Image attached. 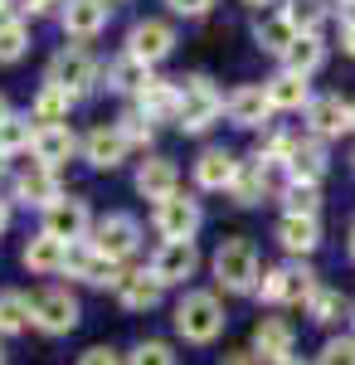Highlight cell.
<instances>
[{"mask_svg": "<svg viewBox=\"0 0 355 365\" xmlns=\"http://www.w3.org/2000/svg\"><path fill=\"white\" fill-rule=\"evenodd\" d=\"M219 117H224V98L219 88L195 73V78H180V108H175V127L180 132H210Z\"/></svg>", "mask_w": 355, "mask_h": 365, "instance_id": "obj_1", "label": "cell"}, {"mask_svg": "<svg viewBox=\"0 0 355 365\" xmlns=\"http://www.w3.org/2000/svg\"><path fill=\"white\" fill-rule=\"evenodd\" d=\"M175 331L190 346H210L224 331V307H219L215 292H185L180 307H175Z\"/></svg>", "mask_w": 355, "mask_h": 365, "instance_id": "obj_2", "label": "cell"}, {"mask_svg": "<svg viewBox=\"0 0 355 365\" xmlns=\"http://www.w3.org/2000/svg\"><path fill=\"white\" fill-rule=\"evenodd\" d=\"M215 278L224 292H258V249L248 239H224L215 253Z\"/></svg>", "mask_w": 355, "mask_h": 365, "instance_id": "obj_3", "label": "cell"}, {"mask_svg": "<svg viewBox=\"0 0 355 365\" xmlns=\"http://www.w3.org/2000/svg\"><path fill=\"white\" fill-rule=\"evenodd\" d=\"M317 287H321V282H317L312 268L282 263V268H268V273L258 278V297H263V302H312Z\"/></svg>", "mask_w": 355, "mask_h": 365, "instance_id": "obj_4", "label": "cell"}, {"mask_svg": "<svg viewBox=\"0 0 355 365\" xmlns=\"http://www.w3.org/2000/svg\"><path fill=\"white\" fill-rule=\"evenodd\" d=\"M49 83L63 88L68 98H83L88 88L98 83V63H93V54H88L83 44H68V49H58L54 63H49Z\"/></svg>", "mask_w": 355, "mask_h": 365, "instance_id": "obj_5", "label": "cell"}, {"mask_svg": "<svg viewBox=\"0 0 355 365\" xmlns=\"http://www.w3.org/2000/svg\"><path fill=\"white\" fill-rule=\"evenodd\" d=\"M88 244L103 253V258L122 263L127 253H137V244H141V225L132 220V215H103V220L93 225V234H88Z\"/></svg>", "mask_w": 355, "mask_h": 365, "instance_id": "obj_6", "label": "cell"}, {"mask_svg": "<svg viewBox=\"0 0 355 365\" xmlns=\"http://www.w3.org/2000/svg\"><path fill=\"white\" fill-rule=\"evenodd\" d=\"M44 234H54L63 244H88V234H93L88 205H83V200H54V205L44 210Z\"/></svg>", "mask_w": 355, "mask_h": 365, "instance_id": "obj_7", "label": "cell"}, {"mask_svg": "<svg viewBox=\"0 0 355 365\" xmlns=\"http://www.w3.org/2000/svg\"><path fill=\"white\" fill-rule=\"evenodd\" d=\"M156 229H161L165 244H185L195 239V229H200V200L190 195H170L156 205Z\"/></svg>", "mask_w": 355, "mask_h": 365, "instance_id": "obj_8", "label": "cell"}, {"mask_svg": "<svg viewBox=\"0 0 355 365\" xmlns=\"http://www.w3.org/2000/svg\"><path fill=\"white\" fill-rule=\"evenodd\" d=\"M34 327H39L44 336H63V331H73V327H78V302H73L63 287L39 292V297H34Z\"/></svg>", "mask_w": 355, "mask_h": 365, "instance_id": "obj_9", "label": "cell"}, {"mask_svg": "<svg viewBox=\"0 0 355 365\" xmlns=\"http://www.w3.org/2000/svg\"><path fill=\"white\" fill-rule=\"evenodd\" d=\"M170 49H175V29L165 25V20H141V25H132V34H127V54L141 58L146 68L161 63V58H170Z\"/></svg>", "mask_w": 355, "mask_h": 365, "instance_id": "obj_10", "label": "cell"}, {"mask_svg": "<svg viewBox=\"0 0 355 365\" xmlns=\"http://www.w3.org/2000/svg\"><path fill=\"white\" fill-rule=\"evenodd\" d=\"M195 268H200V249H195V239H185V244H161L156 258H151V278L161 282V287L195 278Z\"/></svg>", "mask_w": 355, "mask_h": 365, "instance_id": "obj_11", "label": "cell"}, {"mask_svg": "<svg viewBox=\"0 0 355 365\" xmlns=\"http://www.w3.org/2000/svg\"><path fill=\"white\" fill-rule=\"evenodd\" d=\"M63 273L93 282V287H117V282H122L117 263H112V258H103L93 244H68V263H63Z\"/></svg>", "mask_w": 355, "mask_h": 365, "instance_id": "obj_12", "label": "cell"}, {"mask_svg": "<svg viewBox=\"0 0 355 365\" xmlns=\"http://www.w3.org/2000/svg\"><path fill=\"white\" fill-rule=\"evenodd\" d=\"M307 127H312V137L326 141V137H341V132H351V103H341L336 93H321V98H312L307 103Z\"/></svg>", "mask_w": 355, "mask_h": 365, "instance_id": "obj_13", "label": "cell"}, {"mask_svg": "<svg viewBox=\"0 0 355 365\" xmlns=\"http://www.w3.org/2000/svg\"><path fill=\"white\" fill-rule=\"evenodd\" d=\"M15 200L20 205H39V210H49L54 200H63V190H58V175L49 166H25L20 175H15Z\"/></svg>", "mask_w": 355, "mask_h": 365, "instance_id": "obj_14", "label": "cell"}, {"mask_svg": "<svg viewBox=\"0 0 355 365\" xmlns=\"http://www.w3.org/2000/svg\"><path fill=\"white\" fill-rule=\"evenodd\" d=\"M127 137L117 132V127H93L88 137H83V156H88V166H98V170H112V166H122L127 161Z\"/></svg>", "mask_w": 355, "mask_h": 365, "instance_id": "obj_15", "label": "cell"}, {"mask_svg": "<svg viewBox=\"0 0 355 365\" xmlns=\"http://www.w3.org/2000/svg\"><path fill=\"white\" fill-rule=\"evenodd\" d=\"M29 151H34V161L39 166H63L73 151H78V137H73V127H34V141H29Z\"/></svg>", "mask_w": 355, "mask_h": 365, "instance_id": "obj_16", "label": "cell"}, {"mask_svg": "<svg viewBox=\"0 0 355 365\" xmlns=\"http://www.w3.org/2000/svg\"><path fill=\"white\" fill-rule=\"evenodd\" d=\"M108 15H112L108 0H68V5H63V29H68L73 39H93V34L108 29Z\"/></svg>", "mask_w": 355, "mask_h": 365, "instance_id": "obj_17", "label": "cell"}, {"mask_svg": "<svg viewBox=\"0 0 355 365\" xmlns=\"http://www.w3.org/2000/svg\"><path fill=\"white\" fill-rule=\"evenodd\" d=\"M224 113H229L234 127H263V122L273 117V108H268V93H263V88L248 83V88H234V93H229Z\"/></svg>", "mask_w": 355, "mask_h": 365, "instance_id": "obj_18", "label": "cell"}, {"mask_svg": "<svg viewBox=\"0 0 355 365\" xmlns=\"http://www.w3.org/2000/svg\"><path fill=\"white\" fill-rule=\"evenodd\" d=\"M175 185H180V170H175V161H165V156H151V161H141L137 170V195L146 200H170L175 195Z\"/></svg>", "mask_w": 355, "mask_h": 365, "instance_id": "obj_19", "label": "cell"}, {"mask_svg": "<svg viewBox=\"0 0 355 365\" xmlns=\"http://www.w3.org/2000/svg\"><path fill=\"white\" fill-rule=\"evenodd\" d=\"M253 356H263L268 365L287 361V356H292V327H287L282 317H263V322L253 327Z\"/></svg>", "mask_w": 355, "mask_h": 365, "instance_id": "obj_20", "label": "cell"}, {"mask_svg": "<svg viewBox=\"0 0 355 365\" xmlns=\"http://www.w3.org/2000/svg\"><path fill=\"white\" fill-rule=\"evenodd\" d=\"M239 156L234 151H205L200 161H195V185L200 190H229L234 185V175H239Z\"/></svg>", "mask_w": 355, "mask_h": 365, "instance_id": "obj_21", "label": "cell"}, {"mask_svg": "<svg viewBox=\"0 0 355 365\" xmlns=\"http://www.w3.org/2000/svg\"><path fill=\"white\" fill-rule=\"evenodd\" d=\"M263 93H268V108H273V113H307V103H312V88H307V78H297V73L268 78Z\"/></svg>", "mask_w": 355, "mask_h": 365, "instance_id": "obj_22", "label": "cell"}, {"mask_svg": "<svg viewBox=\"0 0 355 365\" xmlns=\"http://www.w3.org/2000/svg\"><path fill=\"white\" fill-rule=\"evenodd\" d=\"M63 263H68V244L63 239H54V234H34L25 244V268L29 273H63Z\"/></svg>", "mask_w": 355, "mask_h": 365, "instance_id": "obj_23", "label": "cell"}, {"mask_svg": "<svg viewBox=\"0 0 355 365\" xmlns=\"http://www.w3.org/2000/svg\"><path fill=\"white\" fill-rule=\"evenodd\" d=\"M180 108V83H165V78H151V83L137 93V113L146 122H161V117H175Z\"/></svg>", "mask_w": 355, "mask_h": 365, "instance_id": "obj_24", "label": "cell"}, {"mask_svg": "<svg viewBox=\"0 0 355 365\" xmlns=\"http://www.w3.org/2000/svg\"><path fill=\"white\" fill-rule=\"evenodd\" d=\"M117 302H122L127 312H151L156 302H161V282L151 278V268H146V273H122Z\"/></svg>", "mask_w": 355, "mask_h": 365, "instance_id": "obj_25", "label": "cell"}, {"mask_svg": "<svg viewBox=\"0 0 355 365\" xmlns=\"http://www.w3.org/2000/svg\"><path fill=\"white\" fill-rule=\"evenodd\" d=\"M287 175L292 180H307V185H317L321 175H326V141H297L292 146V156H287Z\"/></svg>", "mask_w": 355, "mask_h": 365, "instance_id": "obj_26", "label": "cell"}, {"mask_svg": "<svg viewBox=\"0 0 355 365\" xmlns=\"http://www.w3.org/2000/svg\"><path fill=\"white\" fill-rule=\"evenodd\" d=\"M321 63H326V44H321V34H297V39H292V49L282 54V73L307 78V73H317Z\"/></svg>", "mask_w": 355, "mask_h": 365, "instance_id": "obj_27", "label": "cell"}, {"mask_svg": "<svg viewBox=\"0 0 355 365\" xmlns=\"http://www.w3.org/2000/svg\"><path fill=\"white\" fill-rule=\"evenodd\" d=\"M68 108H73V98H68L63 88L44 83L39 93H34V108H29V117H34L39 127H68Z\"/></svg>", "mask_w": 355, "mask_h": 365, "instance_id": "obj_28", "label": "cell"}, {"mask_svg": "<svg viewBox=\"0 0 355 365\" xmlns=\"http://www.w3.org/2000/svg\"><path fill=\"white\" fill-rule=\"evenodd\" d=\"M268 180H273V166L268 161H244L239 175H234V185H229V195L239 200V205H258L263 190H268Z\"/></svg>", "mask_w": 355, "mask_h": 365, "instance_id": "obj_29", "label": "cell"}, {"mask_svg": "<svg viewBox=\"0 0 355 365\" xmlns=\"http://www.w3.org/2000/svg\"><path fill=\"white\" fill-rule=\"evenodd\" d=\"M277 239H282L287 253H312L317 244H321V225H317V220H302V215H282Z\"/></svg>", "mask_w": 355, "mask_h": 365, "instance_id": "obj_30", "label": "cell"}, {"mask_svg": "<svg viewBox=\"0 0 355 365\" xmlns=\"http://www.w3.org/2000/svg\"><path fill=\"white\" fill-rule=\"evenodd\" d=\"M253 39H258V44H263V49H268V54H287V49H292V39H297V29L287 25V15H282V10H277V15H258V25H253Z\"/></svg>", "mask_w": 355, "mask_h": 365, "instance_id": "obj_31", "label": "cell"}, {"mask_svg": "<svg viewBox=\"0 0 355 365\" xmlns=\"http://www.w3.org/2000/svg\"><path fill=\"white\" fill-rule=\"evenodd\" d=\"M146 83H151V68H146L141 58L122 54V58H112V63H108V88H112V93H141Z\"/></svg>", "mask_w": 355, "mask_h": 365, "instance_id": "obj_32", "label": "cell"}, {"mask_svg": "<svg viewBox=\"0 0 355 365\" xmlns=\"http://www.w3.org/2000/svg\"><path fill=\"white\" fill-rule=\"evenodd\" d=\"M282 15H287V25L297 29V34H317V29L326 25L331 5H326V0H287Z\"/></svg>", "mask_w": 355, "mask_h": 365, "instance_id": "obj_33", "label": "cell"}, {"mask_svg": "<svg viewBox=\"0 0 355 365\" xmlns=\"http://www.w3.org/2000/svg\"><path fill=\"white\" fill-rule=\"evenodd\" d=\"M29 322H34V302L25 292H0V331L15 336V331H25Z\"/></svg>", "mask_w": 355, "mask_h": 365, "instance_id": "obj_34", "label": "cell"}, {"mask_svg": "<svg viewBox=\"0 0 355 365\" xmlns=\"http://www.w3.org/2000/svg\"><path fill=\"white\" fill-rule=\"evenodd\" d=\"M29 49V29L25 20H15V15H0V63H15V58H25Z\"/></svg>", "mask_w": 355, "mask_h": 365, "instance_id": "obj_35", "label": "cell"}, {"mask_svg": "<svg viewBox=\"0 0 355 365\" xmlns=\"http://www.w3.org/2000/svg\"><path fill=\"white\" fill-rule=\"evenodd\" d=\"M282 200H287V215H302V220H317V210H321V190L307 180H287Z\"/></svg>", "mask_w": 355, "mask_h": 365, "instance_id": "obj_36", "label": "cell"}, {"mask_svg": "<svg viewBox=\"0 0 355 365\" xmlns=\"http://www.w3.org/2000/svg\"><path fill=\"white\" fill-rule=\"evenodd\" d=\"M29 141H34V127H29V117H5L0 122V156H20L29 151Z\"/></svg>", "mask_w": 355, "mask_h": 365, "instance_id": "obj_37", "label": "cell"}, {"mask_svg": "<svg viewBox=\"0 0 355 365\" xmlns=\"http://www.w3.org/2000/svg\"><path fill=\"white\" fill-rule=\"evenodd\" d=\"M127 365H175V351L165 341H141L137 351L127 356Z\"/></svg>", "mask_w": 355, "mask_h": 365, "instance_id": "obj_38", "label": "cell"}, {"mask_svg": "<svg viewBox=\"0 0 355 365\" xmlns=\"http://www.w3.org/2000/svg\"><path fill=\"white\" fill-rule=\"evenodd\" d=\"M307 307H312V322H336V317H341V307H346V302H341V292H331V287H317V292H312V302H307Z\"/></svg>", "mask_w": 355, "mask_h": 365, "instance_id": "obj_39", "label": "cell"}, {"mask_svg": "<svg viewBox=\"0 0 355 365\" xmlns=\"http://www.w3.org/2000/svg\"><path fill=\"white\" fill-rule=\"evenodd\" d=\"M117 132L127 137V146H151V137H156V127H151L141 113H127L122 122H117Z\"/></svg>", "mask_w": 355, "mask_h": 365, "instance_id": "obj_40", "label": "cell"}, {"mask_svg": "<svg viewBox=\"0 0 355 365\" xmlns=\"http://www.w3.org/2000/svg\"><path fill=\"white\" fill-rule=\"evenodd\" d=\"M317 365H355V336H331L321 346Z\"/></svg>", "mask_w": 355, "mask_h": 365, "instance_id": "obj_41", "label": "cell"}, {"mask_svg": "<svg viewBox=\"0 0 355 365\" xmlns=\"http://www.w3.org/2000/svg\"><path fill=\"white\" fill-rule=\"evenodd\" d=\"M78 365H122V356L117 351H108V346H93V351H83Z\"/></svg>", "mask_w": 355, "mask_h": 365, "instance_id": "obj_42", "label": "cell"}, {"mask_svg": "<svg viewBox=\"0 0 355 365\" xmlns=\"http://www.w3.org/2000/svg\"><path fill=\"white\" fill-rule=\"evenodd\" d=\"M165 5H170L175 15H205V10H210L215 0H165Z\"/></svg>", "mask_w": 355, "mask_h": 365, "instance_id": "obj_43", "label": "cell"}, {"mask_svg": "<svg viewBox=\"0 0 355 365\" xmlns=\"http://www.w3.org/2000/svg\"><path fill=\"white\" fill-rule=\"evenodd\" d=\"M224 365H268V361L253 356V351H234V356H224Z\"/></svg>", "mask_w": 355, "mask_h": 365, "instance_id": "obj_44", "label": "cell"}, {"mask_svg": "<svg viewBox=\"0 0 355 365\" xmlns=\"http://www.w3.org/2000/svg\"><path fill=\"white\" fill-rule=\"evenodd\" d=\"M341 49L355 58V25H341Z\"/></svg>", "mask_w": 355, "mask_h": 365, "instance_id": "obj_45", "label": "cell"}, {"mask_svg": "<svg viewBox=\"0 0 355 365\" xmlns=\"http://www.w3.org/2000/svg\"><path fill=\"white\" fill-rule=\"evenodd\" d=\"M341 25H355V0H346V5H341Z\"/></svg>", "mask_w": 355, "mask_h": 365, "instance_id": "obj_46", "label": "cell"}, {"mask_svg": "<svg viewBox=\"0 0 355 365\" xmlns=\"http://www.w3.org/2000/svg\"><path fill=\"white\" fill-rule=\"evenodd\" d=\"M5 225H10V205L0 200V234H5Z\"/></svg>", "mask_w": 355, "mask_h": 365, "instance_id": "obj_47", "label": "cell"}, {"mask_svg": "<svg viewBox=\"0 0 355 365\" xmlns=\"http://www.w3.org/2000/svg\"><path fill=\"white\" fill-rule=\"evenodd\" d=\"M5 117H10V103H5V98H0V122H5Z\"/></svg>", "mask_w": 355, "mask_h": 365, "instance_id": "obj_48", "label": "cell"}, {"mask_svg": "<svg viewBox=\"0 0 355 365\" xmlns=\"http://www.w3.org/2000/svg\"><path fill=\"white\" fill-rule=\"evenodd\" d=\"M277 365H302V361H292V356H287V361H277Z\"/></svg>", "mask_w": 355, "mask_h": 365, "instance_id": "obj_49", "label": "cell"}, {"mask_svg": "<svg viewBox=\"0 0 355 365\" xmlns=\"http://www.w3.org/2000/svg\"><path fill=\"white\" fill-rule=\"evenodd\" d=\"M351 258H355V229H351Z\"/></svg>", "mask_w": 355, "mask_h": 365, "instance_id": "obj_50", "label": "cell"}, {"mask_svg": "<svg viewBox=\"0 0 355 365\" xmlns=\"http://www.w3.org/2000/svg\"><path fill=\"white\" fill-rule=\"evenodd\" d=\"M248 5H273V0H248Z\"/></svg>", "mask_w": 355, "mask_h": 365, "instance_id": "obj_51", "label": "cell"}, {"mask_svg": "<svg viewBox=\"0 0 355 365\" xmlns=\"http://www.w3.org/2000/svg\"><path fill=\"white\" fill-rule=\"evenodd\" d=\"M0 175H5V156H0Z\"/></svg>", "mask_w": 355, "mask_h": 365, "instance_id": "obj_52", "label": "cell"}, {"mask_svg": "<svg viewBox=\"0 0 355 365\" xmlns=\"http://www.w3.org/2000/svg\"><path fill=\"white\" fill-rule=\"evenodd\" d=\"M351 122H355V103H351Z\"/></svg>", "mask_w": 355, "mask_h": 365, "instance_id": "obj_53", "label": "cell"}, {"mask_svg": "<svg viewBox=\"0 0 355 365\" xmlns=\"http://www.w3.org/2000/svg\"><path fill=\"white\" fill-rule=\"evenodd\" d=\"M0 15H5V0H0Z\"/></svg>", "mask_w": 355, "mask_h": 365, "instance_id": "obj_54", "label": "cell"}, {"mask_svg": "<svg viewBox=\"0 0 355 365\" xmlns=\"http://www.w3.org/2000/svg\"><path fill=\"white\" fill-rule=\"evenodd\" d=\"M44 5H54V0H44Z\"/></svg>", "mask_w": 355, "mask_h": 365, "instance_id": "obj_55", "label": "cell"}, {"mask_svg": "<svg viewBox=\"0 0 355 365\" xmlns=\"http://www.w3.org/2000/svg\"><path fill=\"white\" fill-rule=\"evenodd\" d=\"M0 365H5V356H0Z\"/></svg>", "mask_w": 355, "mask_h": 365, "instance_id": "obj_56", "label": "cell"}, {"mask_svg": "<svg viewBox=\"0 0 355 365\" xmlns=\"http://www.w3.org/2000/svg\"><path fill=\"white\" fill-rule=\"evenodd\" d=\"M351 317H355V307H351Z\"/></svg>", "mask_w": 355, "mask_h": 365, "instance_id": "obj_57", "label": "cell"}]
</instances>
